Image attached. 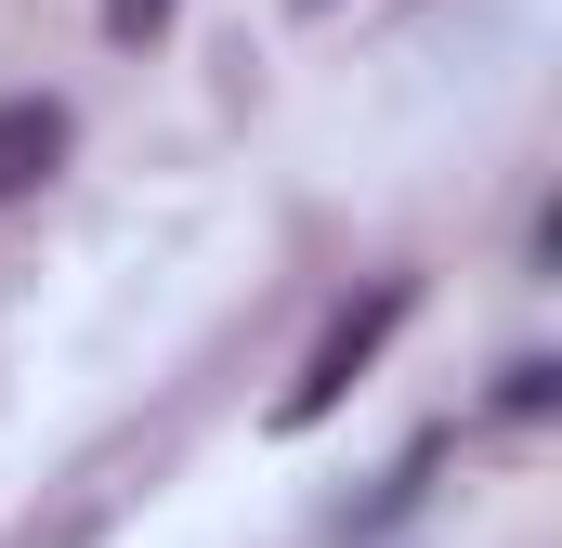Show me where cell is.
Here are the masks:
<instances>
[{"label": "cell", "mask_w": 562, "mask_h": 548, "mask_svg": "<svg viewBox=\"0 0 562 548\" xmlns=\"http://www.w3.org/2000/svg\"><path fill=\"white\" fill-rule=\"evenodd\" d=\"M406 300H419V287H406V274H380V287H367L353 313H327V340L301 353V379H288V406H276V431H314V418L340 406V392H353V379L380 366V340L406 327Z\"/></svg>", "instance_id": "6da1fadb"}, {"label": "cell", "mask_w": 562, "mask_h": 548, "mask_svg": "<svg viewBox=\"0 0 562 548\" xmlns=\"http://www.w3.org/2000/svg\"><path fill=\"white\" fill-rule=\"evenodd\" d=\"M53 170H66V105L13 92V105H0V209H13V196H40Z\"/></svg>", "instance_id": "7a4b0ae2"}, {"label": "cell", "mask_w": 562, "mask_h": 548, "mask_svg": "<svg viewBox=\"0 0 562 548\" xmlns=\"http://www.w3.org/2000/svg\"><path fill=\"white\" fill-rule=\"evenodd\" d=\"M550 392H562V366H510V392H497V406H510V418H550Z\"/></svg>", "instance_id": "3957f363"}, {"label": "cell", "mask_w": 562, "mask_h": 548, "mask_svg": "<svg viewBox=\"0 0 562 548\" xmlns=\"http://www.w3.org/2000/svg\"><path fill=\"white\" fill-rule=\"evenodd\" d=\"M170 26V0H105V39H157Z\"/></svg>", "instance_id": "277c9868"}]
</instances>
